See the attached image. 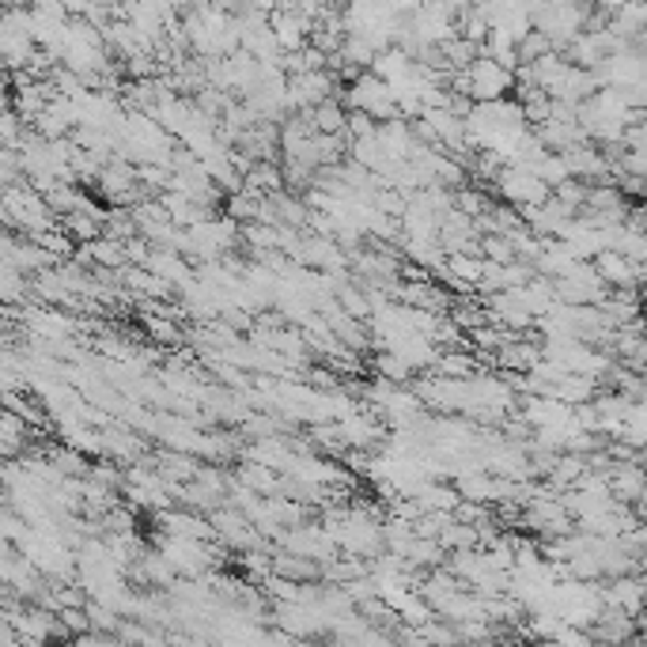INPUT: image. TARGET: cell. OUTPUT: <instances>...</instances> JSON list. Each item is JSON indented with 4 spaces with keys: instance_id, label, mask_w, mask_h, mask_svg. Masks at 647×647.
Masks as SVG:
<instances>
[{
    "instance_id": "obj_2",
    "label": "cell",
    "mask_w": 647,
    "mask_h": 647,
    "mask_svg": "<svg viewBox=\"0 0 647 647\" xmlns=\"http://www.w3.org/2000/svg\"><path fill=\"white\" fill-rule=\"evenodd\" d=\"M591 640L595 644H633V640H640V625H636V618H629V613L606 606L603 618L591 625Z\"/></svg>"
},
{
    "instance_id": "obj_4",
    "label": "cell",
    "mask_w": 647,
    "mask_h": 647,
    "mask_svg": "<svg viewBox=\"0 0 647 647\" xmlns=\"http://www.w3.org/2000/svg\"><path fill=\"white\" fill-rule=\"evenodd\" d=\"M372 364H375V375H379V379H387V383H394V387H405V383L413 379V367L405 364L398 352H379Z\"/></svg>"
},
{
    "instance_id": "obj_5",
    "label": "cell",
    "mask_w": 647,
    "mask_h": 647,
    "mask_svg": "<svg viewBox=\"0 0 647 647\" xmlns=\"http://www.w3.org/2000/svg\"><path fill=\"white\" fill-rule=\"evenodd\" d=\"M534 647H549V644H534Z\"/></svg>"
},
{
    "instance_id": "obj_1",
    "label": "cell",
    "mask_w": 647,
    "mask_h": 647,
    "mask_svg": "<svg viewBox=\"0 0 647 647\" xmlns=\"http://www.w3.org/2000/svg\"><path fill=\"white\" fill-rule=\"evenodd\" d=\"M492 190H496L500 202L512 205V209H522V212L542 209V205L553 202V190L545 186L538 174L522 171V167H504V171H500V179L492 182Z\"/></svg>"
},
{
    "instance_id": "obj_3",
    "label": "cell",
    "mask_w": 647,
    "mask_h": 647,
    "mask_svg": "<svg viewBox=\"0 0 647 647\" xmlns=\"http://www.w3.org/2000/svg\"><path fill=\"white\" fill-rule=\"evenodd\" d=\"M436 375L439 379H454V383H466V379H477V357L474 352H443L436 364Z\"/></svg>"
}]
</instances>
